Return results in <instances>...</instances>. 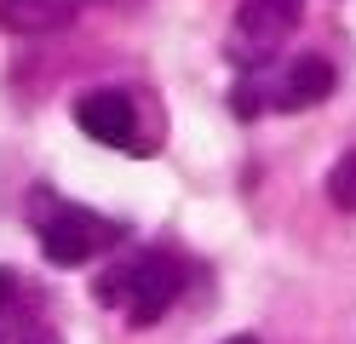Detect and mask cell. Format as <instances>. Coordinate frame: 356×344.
<instances>
[{
	"mask_svg": "<svg viewBox=\"0 0 356 344\" xmlns=\"http://www.w3.org/2000/svg\"><path fill=\"white\" fill-rule=\"evenodd\" d=\"M333 92V63L327 58H293L282 69V81L264 92V109H310Z\"/></svg>",
	"mask_w": 356,
	"mask_h": 344,
	"instance_id": "obj_5",
	"label": "cell"
},
{
	"mask_svg": "<svg viewBox=\"0 0 356 344\" xmlns=\"http://www.w3.org/2000/svg\"><path fill=\"white\" fill-rule=\"evenodd\" d=\"M299 17H305V0H241L236 6V29H230V58L241 69L276 58L282 40L299 29Z\"/></svg>",
	"mask_w": 356,
	"mask_h": 344,
	"instance_id": "obj_3",
	"label": "cell"
},
{
	"mask_svg": "<svg viewBox=\"0 0 356 344\" xmlns=\"http://www.w3.org/2000/svg\"><path fill=\"white\" fill-rule=\"evenodd\" d=\"M178 287H184V264H178L172 252H138V259L115 264L98 281V298H104V304H115L132 327H149V321L167 316V304L178 298Z\"/></svg>",
	"mask_w": 356,
	"mask_h": 344,
	"instance_id": "obj_1",
	"label": "cell"
},
{
	"mask_svg": "<svg viewBox=\"0 0 356 344\" xmlns=\"http://www.w3.org/2000/svg\"><path fill=\"white\" fill-rule=\"evenodd\" d=\"M225 344H259V338H248V333H236V338H225Z\"/></svg>",
	"mask_w": 356,
	"mask_h": 344,
	"instance_id": "obj_9",
	"label": "cell"
},
{
	"mask_svg": "<svg viewBox=\"0 0 356 344\" xmlns=\"http://www.w3.org/2000/svg\"><path fill=\"white\" fill-rule=\"evenodd\" d=\"M75 126L92 138V144L127 149V155L149 149L144 138H138V109H132V92H121V86H104V92H86V98H75Z\"/></svg>",
	"mask_w": 356,
	"mask_h": 344,
	"instance_id": "obj_4",
	"label": "cell"
},
{
	"mask_svg": "<svg viewBox=\"0 0 356 344\" xmlns=\"http://www.w3.org/2000/svg\"><path fill=\"white\" fill-rule=\"evenodd\" d=\"M24 344H58V338H40V333H35V338H24Z\"/></svg>",
	"mask_w": 356,
	"mask_h": 344,
	"instance_id": "obj_10",
	"label": "cell"
},
{
	"mask_svg": "<svg viewBox=\"0 0 356 344\" xmlns=\"http://www.w3.org/2000/svg\"><path fill=\"white\" fill-rule=\"evenodd\" d=\"M327 195H333V206L356 213V149L333 161V172H327Z\"/></svg>",
	"mask_w": 356,
	"mask_h": 344,
	"instance_id": "obj_7",
	"label": "cell"
},
{
	"mask_svg": "<svg viewBox=\"0 0 356 344\" xmlns=\"http://www.w3.org/2000/svg\"><path fill=\"white\" fill-rule=\"evenodd\" d=\"M12 304H17V275L0 270V316H12Z\"/></svg>",
	"mask_w": 356,
	"mask_h": 344,
	"instance_id": "obj_8",
	"label": "cell"
},
{
	"mask_svg": "<svg viewBox=\"0 0 356 344\" xmlns=\"http://www.w3.org/2000/svg\"><path fill=\"white\" fill-rule=\"evenodd\" d=\"M86 0H0V29L12 35H58L81 17Z\"/></svg>",
	"mask_w": 356,
	"mask_h": 344,
	"instance_id": "obj_6",
	"label": "cell"
},
{
	"mask_svg": "<svg viewBox=\"0 0 356 344\" xmlns=\"http://www.w3.org/2000/svg\"><path fill=\"white\" fill-rule=\"evenodd\" d=\"M121 236H127V229H121L115 218H98V213L70 206V201H58V206H47V213L35 218V241H40V252H47L52 264H63V270L92 264L98 252H109Z\"/></svg>",
	"mask_w": 356,
	"mask_h": 344,
	"instance_id": "obj_2",
	"label": "cell"
}]
</instances>
